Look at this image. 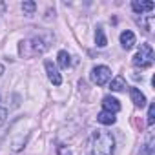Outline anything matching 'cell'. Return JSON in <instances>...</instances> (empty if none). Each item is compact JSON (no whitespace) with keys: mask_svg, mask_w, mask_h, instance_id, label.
<instances>
[{"mask_svg":"<svg viewBox=\"0 0 155 155\" xmlns=\"http://www.w3.org/2000/svg\"><path fill=\"white\" fill-rule=\"evenodd\" d=\"M6 119H8V110L6 108H0V126L6 122Z\"/></svg>","mask_w":155,"mask_h":155,"instance_id":"e0dca14e","label":"cell"},{"mask_svg":"<svg viewBox=\"0 0 155 155\" xmlns=\"http://www.w3.org/2000/svg\"><path fill=\"white\" fill-rule=\"evenodd\" d=\"M130 97H131V102H133L137 108H144V106H146V97H144V93H140V90L131 88V90H130Z\"/></svg>","mask_w":155,"mask_h":155,"instance_id":"ba28073f","label":"cell"},{"mask_svg":"<svg viewBox=\"0 0 155 155\" xmlns=\"http://www.w3.org/2000/svg\"><path fill=\"white\" fill-rule=\"evenodd\" d=\"M146 122H148V126H153V122H155V104H150V108H148V119H146Z\"/></svg>","mask_w":155,"mask_h":155,"instance_id":"2e32d148","label":"cell"},{"mask_svg":"<svg viewBox=\"0 0 155 155\" xmlns=\"http://www.w3.org/2000/svg\"><path fill=\"white\" fill-rule=\"evenodd\" d=\"M115 139L110 131H95L90 140V155H113Z\"/></svg>","mask_w":155,"mask_h":155,"instance_id":"6da1fadb","label":"cell"},{"mask_svg":"<svg viewBox=\"0 0 155 155\" xmlns=\"http://www.w3.org/2000/svg\"><path fill=\"white\" fill-rule=\"evenodd\" d=\"M151 64H153V48L150 44H140L139 51L133 57V66L144 69V68H150Z\"/></svg>","mask_w":155,"mask_h":155,"instance_id":"3957f363","label":"cell"},{"mask_svg":"<svg viewBox=\"0 0 155 155\" xmlns=\"http://www.w3.org/2000/svg\"><path fill=\"white\" fill-rule=\"evenodd\" d=\"M60 155H71V151H68L66 148H60Z\"/></svg>","mask_w":155,"mask_h":155,"instance_id":"ac0fdd59","label":"cell"},{"mask_svg":"<svg viewBox=\"0 0 155 155\" xmlns=\"http://www.w3.org/2000/svg\"><path fill=\"white\" fill-rule=\"evenodd\" d=\"M97 120H99L101 124H104V126H111V124H115L117 117H115V113H111V111H101V113L97 115Z\"/></svg>","mask_w":155,"mask_h":155,"instance_id":"30bf717a","label":"cell"},{"mask_svg":"<svg viewBox=\"0 0 155 155\" xmlns=\"http://www.w3.org/2000/svg\"><path fill=\"white\" fill-rule=\"evenodd\" d=\"M124 88H126L124 77H115V79L111 81V84H110V90H111V91H122Z\"/></svg>","mask_w":155,"mask_h":155,"instance_id":"5bb4252c","label":"cell"},{"mask_svg":"<svg viewBox=\"0 0 155 155\" xmlns=\"http://www.w3.org/2000/svg\"><path fill=\"white\" fill-rule=\"evenodd\" d=\"M120 44H122L124 49H131V48L135 46V33L130 31V29L122 31V33H120Z\"/></svg>","mask_w":155,"mask_h":155,"instance_id":"52a82bcc","label":"cell"},{"mask_svg":"<svg viewBox=\"0 0 155 155\" xmlns=\"http://www.w3.org/2000/svg\"><path fill=\"white\" fill-rule=\"evenodd\" d=\"M131 8H133V11H135V13L142 15V13L151 11V9L155 8V4L151 2V0H133V2H131Z\"/></svg>","mask_w":155,"mask_h":155,"instance_id":"8992f818","label":"cell"},{"mask_svg":"<svg viewBox=\"0 0 155 155\" xmlns=\"http://www.w3.org/2000/svg\"><path fill=\"white\" fill-rule=\"evenodd\" d=\"M153 150H155V144H153V135H150V137H148V140H146V144L140 148L139 155H153Z\"/></svg>","mask_w":155,"mask_h":155,"instance_id":"4fadbf2b","label":"cell"},{"mask_svg":"<svg viewBox=\"0 0 155 155\" xmlns=\"http://www.w3.org/2000/svg\"><path fill=\"white\" fill-rule=\"evenodd\" d=\"M102 106H104V111H111V113H117L120 111V102L113 97H104L102 99Z\"/></svg>","mask_w":155,"mask_h":155,"instance_id":"9c48e42d","label":"cell"},{"mask_svg":"<svg viewBox=\"0 0 155 155\" xmlns=\"http://www.w3.org/2000/svg\"><path fill=\"white\" fill-rule=\"evenodd\" d=\"M2 73H4V66L0 64V77H2Z\"/></svg>","mask_w":155,"mask_h":155,"instance_id":"d6986e66","label":"cell"},{"mask_svg":"<svg viewBox=\"0 0 155 155\" xmlns=\"http://www.w3.org/2000/svg\"><path fill=\"white\" fill-rule=\"evenodd\" d=\"M48 49V44L42 37H31V38H26L20 42L18 46V53L20 57L24 58H31V57H37V55H42L44 51Z\"/></svg>","mask_w":155,"mask_h":155,"instance_id":"7a4b0ae2","label":"cell"},{"mask_svg":"<svg viewBox=\"0 0 155 155\" xmlns=\"http://www.w3.org/2000/svg\"><path fill=\"white\" fill-rule=\"evenodd\" d=\"M57 62H58L60 68L68 69V68L71 66V57H69V53H68V51H58V55H57Z\"/></svg>","mask_w":155,"mask_h":155,"instance_id":"8fae6325","label":"cell"},{"mask_svg":"<svg viewBox=\"0 0 155 155\" xmlns=\"http://www.w3.org/2000/svg\"><path fill=\"white\" fill-rule=\"evenodd\" d=\"M111 79V69L108 66H95L91 69V81L97 84V86H104L108 84Z\"/></svg>","mask_w":155,"mask_h":155,"instance_id":"277c9868","label":"cell"},{"mask_svg":"<svg viewBox=\"0 0 155 155\" xmlns=\"http://www.w3.org/2000/svg\"><path fill=\"white\" fill-rule=\"evenodd\" d=\"M95 44H97L99 48H106V44H108L102 26H99V28H97V31H95Z\"/></svg>","mask_w":155,"mask_h":155,"instance_id":"7c38bea8","label":"cell"},{"mask_svg":"<svg viewBox=\"0 0 155 155\" xmlns=\"http://www.w3.org/2000/svg\"><path fill=\"white\" fill-rule=\"evenodd\" d=\"M44 68H46V73H48V79H49L55 86H60V84H62V77H60L57 66H55L51 60H46V62H44Z\"/></svg>","mask_w":155,"mask_h":155,"instance_id":"5b68a950","label":"cell"},{"mask_svg":"<svg viewBox=\"0 0 155 155\" xmlns=\"http://www.w3.org/2000/svg\"><path fill=\"white\" fill-rule=\"evenodd\" d=\"M35 9H37V4L31 2V0H29V2H24V4H22V11H24L26 15H33Z\"/></svg>","mask_w":155,"mask_h":155,"instance_id":"9a60e30c","label":"cell"}]
</instances>
